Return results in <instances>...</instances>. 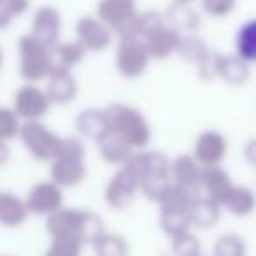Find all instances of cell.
<instances>
[{
    "mask_svg": "<svg viewBox=\"0 0 256 256\" xmlns=\"http://www.w3.org/2000/svg\"><path fill=\"white\" fill-rule=\"evenodd\" d=\"M46 230L51 238L70 237L92 244L96 235L104 232V221L92 210L60 207L48 216Z\"/></svg>",
    "mask_w": 256,
    "mask_h": 256,
    "instance_id": "obj_1",
    "label": "cell"
},
{
    "mask_svg": "<svg viewBox=\"0 0 256 256\" xmlns=\"http://www.w3.org/2000/svg\"><path fill=\"white\" fill-rule=\"evenodd\" d=\"M84 144L79 137H65L51 160V181L62 188H74L86 178Z\"/></svg>",
    "mask_w": 256,
    "mask_h": 256,
    "instance_id": "obj_2",
    "label": "cell"
},
{
    "mask_svg": "<svg viewBox=\"0 0 256 256\" xmlns=\"http://www.w3.org/2000/svg\"><path fill=\"white\" fill-rule=\"evenodd\" d=\"M109 128L118 132L134 150H142L151 140V126L140 110L126 104H110L106 109Z\"/></svg>",
    "mask_w": 256,
    "mask_h": 256,
    "instance_id": "obj_3",
    "label": "cell"
},
{
    "mask_svg": "<svg viewBox=\"0 0 256 256\" xmlns=\"http://www.w3.org/2000/svg\"><path fill=\"white\" fill-rule=\"evenodd\" d=\"M96 18L104 22L112 34L123 37L142 36V18L136 0H100Z\"/></svg>",
    "mask_w": 256,
    "mask_h": 256,
    "instance_id": "obj_4",
    "label": "cell"
},
{
    "mask_svg": "<svg viewBox=\"0 0 256 256\" xmlns=\"http://www.w3.org/2000/svg\"><path fill=\"white\" fill-rule=\"evenodd\" d=\"M20 74L25 81L39 82L53 70L51 46H46L34 36H23L20 39Z\"/></svg>",
    "mask_w": 256,
    "mask_h": 256,
    "instance_id": "obj_5",
    "label": "cell"
},
{
    "mask_svg": "<svg viewBox=\"0 0 256 256\" xmlns=\"http://www.w3.org/2000/svg\"><path fill=\"white\" fill-rule=\"evenodd\" d=\"M20 139L39 162H51L62 146V139L54 136L39 120H30L20 126Z\"/></svg>",
    "mask_w": 256,
    "mask_h": 256,
    "instance_id": "obj_6",
    "label": "cell"
},
{
    "mask_svg": "<svg viewBox=\"0 0 256 256\" xmlns=\"http://www.w3.org/2000/svg\"><path fill=\"white\" fill-rule=\"evenodd\" d=\"M151 56L140 37H123L116 50V68L126 79H137L148 70Z\"/></svg>",
    "mask_w": 256,
    "mask_h": 256,
    "instance_id": "obj_7",
    "label": "cell"
},
{
    "mask_svg": "<svg viewBox=\"0 0 256 256\" xmlns=\"http://www.w3.org/2000/svg\"><path fill=\"white\" fill-rule=\"evenodd\" d=\"M139 192V172L130 162H123L121 168L110 178L106 188V202L112 209H126Z\"/></svg>",
    "mask_w": 256,
    "mask_h": 256,
    "instance_id": "obj_8",
    "label": "cell"
},
{
    "mask_svg": "<svg viewBox=\"0 0 256 256\" xmlns=\"http://www.w3.org/2000/svg\"><path fill=\"white\" fill-rule=\"evenodd\" d=\"M25 206L30 214L37 216H50L54 210L64 207V188L54 181H40L28 192Z\"/></svg>",
    "mask_w": 256,
    "mask_h": 256,
    "instance_id": "obj_9",
    "label": "cell"
},
{
    "mask_svg": "<svg viewBox=\"0 0 256 256\" xmlns=\"http://www.w3.org/2000/svg\"><path fill=\"white\" fill-rule=\"evenodd\" d=\"M50 98H48L46 92L37 86H34V82L25 84L16 92L14 102H12V110L18 114L20 120H40L44 114L50 110Z\"/></svg>",
    "mask_w": 256,
    "mask_h": 256,
    "instance_id": "obj_10",
    "label": "cell"
},
{
    "mask_svg": "<svg viewBox=\"0 0 256 256\" xmlns=\"http://www.w3.org/2000/svg\"><path fill=\"white\" fill-rule=\"evenodd\" d=\"M76 32L82 48L92 53L104 51L112 42V30L96 16H82L76 25Z\"/></svg>",
    "mask_w": 256,
    "mask_h": 256,
    "instance_id": "obj_11",
    "label": "cell"
},
{
    "mask_svg": "<svg viewBox=\"0 0 256 256\" xmlns=\"http://www.w3.org/2000/svg\"><path fill=\"white\" fill-rule=\"evenodd\" d=\"M179 37H181V32L172 28L167 22H164L162 25L154 26L153 30L144 34L140 39L146 44L151 60H167L178 50Z\"/></svg>",
    "mask_w": 256,
    "mask_h": 256,
    "instance_id": "obj_12",
    "label": "cell"
},
{
    "mask_svg": "<svg viewBox=\"0 0 256 256\" xmlns=\"http://www.w3.org/2000/svg\"><path fill=\"white\" fill-rule=\"evenodd\" d=\"M62 32V14L53 6H42L36 11L32 20V32L37 40L46 46H54L60 40Z\"/></svg>",
    "mask_w": 256,
    "mask_h": 256,
    "instance_id": "obj_13",
    "label": "cell"
},
{
    "mask_svg": "<svg viewBox=\"0 0 256 256\" xmlns=\"http://www.w3.org/2000/svg\"><path fill=\"white\" fill-rule=\"evenodd\" d=\"M226 154V139L216 130H207L202 132L195 140V150L193 158L198 162L202 167L209 165H220Z\"/></svg>",
    "mask_w": 256,
    "mask_h": 256,
    "instance_id": "obj_14",
    "label": "cell"
},
{
    "mask_svg": "<svg viewBox=\"0 0 256 256\" xmlns=\"http://www.w3.org/2000/svg\"><path fill=\"white\" fill-rule=\"evenodd\" d=\"M170 179L174 184L198 193L202 181V165L192 154H179L170 160Z\"/></svg>",
    "mask_w": 256,
    "mask_h": 256,
    "instance_id": "obj_15",
    "label": "cell"
},
{
    "mask_svg": "<svg viewBox=\"0 0 256 256\" xmlns=\"http://www.w3.org/2000/svg\"><path fill=\"white\" fill-rule=\"evenodd\" d=\"M48 86H46V95L51 104H58V106H65V104L72 102L78 95V81L70 70L67 68H54L48 76Z\"/></svg>",
    "mask_w": 256,
    "mask_h": 256,
    "instance_id": "obj_16",
    "label": "cell"
},
{
    "mask_svg": "<svg viewBox=\"0 0 256 256\" xmlns=\"http://www.w3.org/2000/svg\"><path fill=\"white\" fill-rule=\"evenodd\" d=\"M234 186L228 172L220 165H209L202 167V181H200V190H204V195L209 196L216 204H223L226 193ZM223 209V207H221Z\"/></svg>",
    "mask_w": 256,
    "mask_h": 256,
    "instance_id": "obj_17",
    "label": "cell"
},
{
    "mask_svg": "<svg viewBox=\"0 0 256 256\" xmlns=\"http://www.w3.org/2000/svg\"><path fill=\"white\" fill-rule=\"evenodd\" d=\"M98 153L107 164L110 165H121L130 154L134 153V148L123 139L112 128H107L106 132L95 140Z\"/></svg>",
    "mask_w": 256,
    "mask_h": 256,
    "instance_id": "obj_18",
    "label": "cell"
},
{
    "mask_svg": "<svg viewBox=\"0 0 256 256\" xmlns=\"http://www.w3.org/2000/svg\"><path fill=\"white\" fill-rule=\"evenodd\" d=\"M220 216H221L220 204L210 200L209 196L200 195V193H196L193 196L192 204H190V221H192V226H198L204 228V230L212 228L220 221Z\"/></svg>",
    "mask_w": 256,
    "mask_h": 256,
    "instance_id": "obj_19",
    "label": "cell"
},
{
    "mask_svg": "<svg viewBox=\"0 0 256 256\" xmlns=\"http://www.w3.org/2000/svg\"><path fill=\"white\" fill-rule=\"evenodd\" d=\"M165 22L178 32H196L202 23L200 14L190 6V2H174L165 12Z\"/></svg>",
    "mask_w": 256,
    "mask_h": 256,
    "instance_id": "obj_20",
    "label": "cell"
},
{
    "mask_svg": "<svg viewBox=\"0 0 256 256\" xmlns=\"http://www.w3.org/2000/svg\"><path fill=\"white\" fill-rule=\"evenodd\" d=\"M28 214L25 200L20 198L16 193H0V224L8 228H18L25 223Z\"/></svg>",
    "mask_w": 256,
    "mask_h": 256,
    "instance_id": "obj_21",
    "label": "cell"
},
{
    "mask_svg": "<svg viewBox=\"0 0 256 256\" xmlns=\"http://www.w3.org/2000/svg\"><path fill=\"white\" fill-rule=\"evenodd\" d=\"M76 126H78L79 134L82 137L96 140L109 128L106 110L96 109V107H90V109L81 110L78 114V120H76Z\"/></svg>",
    "mask_w": 256,
    "mask_h": 256,
    "instance_id": "obj_22",
    "label": "cell"
},
{
    "mask_svg": "<svg viewBox=\"0 0 256 256\" xmlns=\"http://www.w3.org/2000/svg\"><path fill=\"white\" fill-rule=\"evenodd\" d=\"M88 51L82 48L79 40H68L60 42L58 40L54 46H51V58H53V70L54 68H67L70 70L78 64H81L82 58Z\"/></svg>",
    "mask_w": 256,
    "mask_h": 256,
    "instance_id": "obj_23",
    "label": "cell"
},
{
    "mask_svg": "<svg viewBox=\"0 0 256 256\" xmlns=\"http://www.w3.org/2000/svg\"><path fill=\"white\" fill-rule=\"evenodd\" d=\"M172 186L170 170H151L144 172L139 178V190L151 200V202H160L162 196L167 193Z\"/></svg>",
    "mask_w": 256,
    "mask_h": 256,
    "instance_id": "obj_24",
    "label": "cell"
},
{
    "mask_svg": "<svg viewBox=\"0 0 256 256\" xmlns=\"http://www.w3.org/2000/svg\"><path fill=\"white\" fill-rule=\"evenodd\" d=\"M221 207L228 209L234 216L246 218L254 210V195H252V192L249 188L234 184L230 188V192L226 193V196H224Z\"/></svg>",
    "mask_w": 256,
    "mask_h": 256,
    "instance_id": "obj_25",
    "label": "cell"
},
{
    "mask_svg": "<svg viewBox=\"0 0 256 256\" xmlns=\"http://www.w3.org/2000/svg\"><path fill=\"white\" fill-rule=\"evenodd\" d=\"M218 78L234 86L244 84L249 79V64L237 54H223Z\"/></svg>",
    "mask_w": 256,
    "mask_h": 256,
    "instance_id": "obj_26",
    "label": "cell"
},
{
    "mask_svg": "<svg viewBox=\"0 0 256 256\" xmlns=\"http://www.w3.org/2000/svg\"><path fill=\"white\" fill-rule=\"evenodd\" d=\"M207 51H209V48H207L206 40H204L200 36H196V34L188 32L186 36L179 37L178 50H176V53H178L184 62L196 65L200 60H202L204 54H206Z\"/></svg>",
    "mask_w": 256,
    "mask_h": 256,
    "instance_id": "obj_27",
    "label": "cell"
},
{
    "mask_svg": "<svg viewBox=\"0 0 256 256\" xmlns=\"http://www.w3.org/2000/svg\"><path fill=\"white\" fill-rule=\"evenodd\" d=\"M160 224L170 238L179 234H184V232H188L192 228L190 210L160 209Z\"/></svg>",
    "mask_w": 256,
    "mask_h": 256,
    "instance_id": "obj_28",
    "label": "cell"
},
{
    "mask_svg": "<svg viewBox=\"0 0 256 256\" xmlns=\"http://www.w3.org/2000/svg\"><path fill=\"white\" fill-rule=\"evenodd\" d=\"M235 46H237V56L246 60L248 64L254 62L256 58V25L254 22H248L238 28L235 37Z\"/></svg>",
    "mask_w": 256,
    "mask_h": 256,
    "instance_id": "obj_29",
    "label": "cell"
},
{
    "mask_svg": "<svg viewBox=\"0 0 256 256\" xmlns=\"http://www.w3.org/2000/svg\"><path fill=\"white\" fill-rule=\"evenodd\" d=\"M92 244L98 256H124L128 252L126 240L121 235L107 234L106 230L96 235V238Z\"/></svg>",
    "mask_w": 256,
    "mask_h": 256,
    "instance_id": "obj_30",
    "label": "cell"
},
{
    "mask_svg": "<svg viewBox=\"0 0 256 256\" xmlns=\"http://www.w3.org/2000/svg\"><path fill=\"white\" fill-rule=\"evenodd\" d=\"M84 248V242L79 238L70 237H56L51 238V246L48 248V256H79Z\"/></svg>",
    "mask_w": 256,
    "mask_h": 256,
    "instance_id": "obj_31",
    "label": "cell"
},
{
    "mask_svg": "<svg viewBox=\"0 0 256 256\" xmlns=\"http://www.w3.org/2000/svg\"><path fill=\"white\" fill-rule=\"evenodd\" d=\"M30 0H0V28H6L18 16L25 14Z\"/></svg>",
    "mask_w": 256,
    "mask_h": 256,
    "instance_id": "obj_32",
    "label": "cell"
},
{
    "mask_svg": "<svg viewBox=\"0 0 256 256\" xmlns=\"http://www.w3.org/2000/svg\"><path fill=\"white\" fill-rule=\"evenodd\" d=\"M20 118L9 107H0V140L8 142V140L18 137L20 134Z\"/></svg>",
    "mask_w": 256,
    "mask_h": 256,
    "instance_id": "obj_33",
    "label": "cell"
},
{
    "mask_svg": "<svg viewBox=\"0 0 256 256\" xmlns=\"http://www.w3.org/2000/svg\"><path fill=\"white\" fill-rule=\"evenodd\" d=\"M246 252V246L238 235H223L214 244L216 256H242Z\"/></svg>",
    "mask_w": 256,
    "mask_h": 256,
    "instance_id": "obj_34",
    "label": "cell"
},
{
    "mask_svg": "<svg viewBox=\"0 0 256 256\" xmlns=\"http://www.w3.org/2000/svg\"><path fill=\"white\" fill-rule=\"evenodd\" d=\"M221 58H223V53H218V51H210V50L207 51L202 60L196 64V67H198V78L204 79V81L218 79Z\"/></svg>",
    "mask_w": 256,
    "mask_h": 256,
    "instance_id": "obj_35",
    "label": "cell"
},
{
    "mask_svg": "<svg viewBox=\"0 0 256 256\" xmlns=\"http://www.w3.org/2000/svg\"><path fill=\"white\" fill-rule=\"evenodd\" d=\"M172 251L179 256H196L200 252V242L192 232H184L172 237Z\"/></svg>",
    "mask_w": 256,
    "mask_h": 256,
    "instance_id": "obj_36",
    "label": "cell"
},
{
    "mask_svg": "<svg viewBox=\"0 0 256 256\" xmlns=\"http://www.w3.org/2000/svg\"><path fill=\"white\" fill-rule=\"evenodd\" d=\"M237 0H202V9L210 18H224L235 9Z\"/></svg>",
    "mask_w": 256,
    "mask_h": 256,
    "instance_id": "obj_37",
    "label": "cell"
},
{
    "mask_svg": "<svg viewBox=\"0 0 256 256\" xmlns=\"http://www.w3.org/2000/svg\"><path fill=\"white\" fill-rule=\"evenodd\" d=\"M8 160H9V148H8V144L0 140V167Z\"/></svg>",
    "mask_w": 256,
    "mask_h": 256,
    "instance_id": "obj_38",
    "label": "cell"
},
{
    "mask_svg": "<svg viewBox=\"0 0 256 256\" xmlns=\"http://www.w3.org/2000/svg\"><path fill=\"white\" fill-rule=\"evenodd\" d=\"M2 62H4V54H2V50H0V67H2Z\"/></svg>",
    "mask_w": 256,
    "mask_h": 256,
    "instance_id": "obj_39",
    "label": "cell"
},
{
    "mask_svg": "<svg viewBox=\"0 0 256 256\" xmlns=\"http://www.w3.org/2000/svg\"><path fill=\"white\" fill-rule=\"evenodd\" d=\"M174 2H193V0H174Z\"/></svg>",
    "mask_w": 256,
    "mask_h": 256,
    "instance_id": "obj_40",
    "label": "cell"
}]
</instances>
